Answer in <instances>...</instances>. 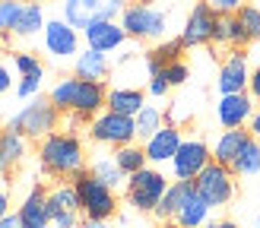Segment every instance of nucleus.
Returning <instances> with one entry per match:
<instances>
[{
    "label": "nucleus",
    "mask_w": 260,
    "mask_h": 228,
    "mask_svg": "<svg viewBox=\"0 0 260 228\" xmlns=\"http://www.w3.org/2000/svg\"><path fill=\"white\" fill-rule=\"evenodd\" d=\"M42 80H45V76H22L19 86H16V95H19V98H32V95H38Z\"/></svg>",
    "instance_id": "36"
},
{
    "label": "nucleus",
    "mask_w": 260,
    "mask_h": 228,
    "mask_svg": "<svg viewBox=\"0 0 260 228\" xmlns=\"http://www.w3.org/2000/svg\"><path fill=\"white\" fill-rule=\"evenodd\" d=\"M216 22L219 16L213 13V7L200 0V4H193L190 16L184 22V29H181V45L184 48H197V45H210L213 42V32H216Z\"/></svg>",
    "instance_id": "14"
},
{
    "label": "nucleus",
    "mask_w": 260,
    "mask_h": 228,
    "mask_svg": "<svg viewBox=\"0 0 260 228\" xmlns=\"http://www.w3.org/2000/svg\"><path fill=\"white\" fill-rule=\"evenodd\" d=\"M108 73H111L108 54H99V51H92V48L80 51V54H76V60H73V76H76V80H86V83H102Z\"/></svg>",
    "instance_id": "21"
},
{
    "label": "nucleus",
    "mask_w": 260,
    "mask_h": 228,
    "mask_svg": "<svg viewBox=\"0 0 260 228\" xmlns=\"http://www.w3.org/2000/svg\"><path fill=\"white\" fill-rule=\"evenodd\" d=\"M48 215L54 228H80V197H76V187L70 184H54L48 190Z\"/></svg>",
    "instance_id": "11"
},
{
    "label": "nucleus",
    "mask_w": 260,
    "mask_h": 228,
    "mask_svg": "<svg viewBox=\"0 0 260 228\" xmlns=\"http://www.w3.org/2000/svg\"><path fill=\"white\" fill-rule=\"evenodd\" d=\"M248 83H251L248 54H244L241 48H235L222 63H219L216 89H219V95H238V92H248Z\"/></svg>",
    "instance_id": "12"
},
{
    "label": "nucleus",
    "mask_w": 260,
    "mask_h": 228,
    "mask_svg": "<svg viewBox=\"0 0 260 228\" xmlns=\"http://www.w3.org/2000/svg\"><path fill=\"white\" fill-rule=\"evenodd\" d=\"M203 228H238V225L232 222V219H210V222H206Z\"/></svg>",
    "instance_id": "42"
},
{
    "label": "nucleus",
    "mask_w": 260,
    "mask_h": 228,
    "mask_svg": "<svg viewBox=\"0 0 260 228\" xmlns=\"http://www.w3.org/2000/svg\"><path fill=\"white\" fill-rule=\"evenodd\" d=\"M73 187H76V197H80V209L89 222H108L118 212V194L105 187L99 177H92L89 168L73 177Z\"/></svg>",
    "instance_id": "3"
},
{
    "label": "nucleus",
    "mask_w": 260,
    "mask_h": 228,
    "mask_svg": "<svg viewBox=\"0 0 260 228\" xmlns=\"http://www.w3.org/2000/svg\"><path fill=\"white\" fill-rule=\"evenodd\" d=\"M162 228H181V225H175V222H165V225H162Z\"/></svg>",
    "instance_id": "47"
},
{
    "label": "nucleus",
    "mask_w": 260,
    "mask_h": 228,
    "mask_svg": "<svg viewBox=\"0 0 260 228\" xmlns=\"http://www.w3.org/2000/svg\"><path fill=\"white\" fill-rule=\"evenodd\" d=\"M35 4H45V0H35Z\"/></svg>",
    "instance_id": "49"
},
{
    "label": "nucleus",
    "mask_w": 260,
    "mask_h": 228,
    "mask_svg": "<svg viewBox=\"0 0 260 228\" xmlns=\"http://www.w3.org/2000/svg\"><path fill=\"white\" fill-rule=\"evenodd\" d=\"M83 35H86V48L99 51V54H111L127 42V32L121 29V22H92Z\"/></svg>",
    "instance_id": "19"
},
{
    "label": "nucleus",
    "mask_w": 260,
    "mask_h": 228,
    "mask_svg": "<svg viewBox=\"0 0 260 228\" xmlns=\"http://www.w3.org/2000/svg\"><path fill=\"white\" fill-rule=\"evenodd\" d=\"M89 136H92V143H99V146L121 149V146H130L137 139V124H134V118H124V114L102 111L89 121Z\"/></svg>",
    "instance_id": "9"
},
{
    "label": "nucleus",
    "mask_w": 260,
    "mask_h": 228,
    "mask_svg": "<svg viewBox=\"0 0 260 228\" xmlns=\"http://www.w3.org/2000/svg\"><path fill=\"white\" fill-rule=\"evenodd\" d=\"M80 228H108V225H105V222H89V219H86Z\"/></svg>",
    "instance_id": "45"
},
{
    "label": "nucleus",
    "mask_w": 260,
    "mask_h": 228,
    "mask_svg": "<svg viewBox=\"0 0 260 228\" xmlns=\"http://www.w3.org/2000/svg\"><path fill=\"white\" fill-rule=\"evenodd\" d=\"M248 133H251L254 139H260V108L251 114V121H248Z\"/></svg>",
    "instance_id": "41"
},
{
    "label": "nucleus",
    "mask_w": 260,
    "mask_h": 228,
    "mask_svg": "<svg viewBox=\"0 0 260 228\" xmlns=\"http://www.w3.org/2000/svg\"><path fill=\"white\" fill-rule=\"evenodd\" d=\"M206 4L213 7L216 16H235V13L244 7V0H206Z\"/></svg>",
    "instance_id": "37"
},
{
    "label": "nucleus",
    "mask_w": 260,
    "mask_h": 228,
    "mask_svg": "<svg viewBox=\"0 0 260 228\" xmlns=\"http://www.w3.org/2000/svg\"><path fill=\"white\" fill-rule=\"evenodd\" d=\"M121 29L127 32V38L149 42V38H162L165 35L168 16L159 7H149V4H127V10L121 13Z\"/></svg>",
    "instance_id": "7"
},
{
    "label": "nucleus",
    "mask_w": 260,
    "mask_h": 228,
    "mask_svg": "<svg viewBox=\"0 0 260 228\" xmlns=\"http://www.w3.org/2000/svg\"><path fill=\"white\" fill-rule=\"evenodd\" d=\"M254 98L248 92H238V95H219V105H216V121L225 127V130H244V124L251 121L254 114Z\"/></svg>",
    "instance_id": "15"
},
{
    "label": "nucleus",
    "mask_w": 260,
    "mask_h": 228,
    "mask_svg": "<svg viewBox=\"0 0 260 228\" xmlns=\"http://www.w3.org/2000/svg\"><path fill=\"white\" fill-rule=\"evenodd\" d=\"M10 35H13V32H0V48H7V45H10Z\"/></svg>",
    "instance_id": "46"
},
{
    "label": "nucleus",
    "mask_w": 260,
    "mask_h": 228,
    "mask_svg": "<svg viewBox=\"0 0 260 228\" xmlns=\"http://www.w3.org/2000/svg\"><path fill=\"white\" fill-rule=\"evenodd\" d=\"M143 108H146V98H143V92L137 86H114V89H108L105 111L124 114V118H137Z\"/></svg>",
    "instance_id": "20"
},
{
    "label": "nucleus",
    "mask_w": 260,
    "mask_h": 228,
    "mask_svg": "<svg viewBox=\"0 0 260 228\" xmlns=\"http://www.w3.org/2000/svg\"><path fill=\"white\" fill-rule=\"evenodd\" d=\"M13 67H16L19 80L22 76H45V63L35 54H29V51H16V54H13Z\"/></svg>",
    "instance_id": "33"
},
{
    "label": "nucleus",
    "mask_w": 260,
    "mask_h": 228,
    "mask_svg": "<svg viewBox=\"0 0 260 228\" xmlns=\"http://www.w3.org/2000/svg\"><path fill=\"white\" fill-rule=\"evenodd\" d=\"M38 162H42L45 174L51 177H60V181H73L76 174L86 171V149H83V139L70 133V130H57L45 136L38 143Z\"/></svg>",
    "instance_id": "2"
},
{
    "label": "nucleus",
    "mask_w": 260,
    "mask_h": 228,
    "mask_svg": "<svg viewBox=\"0 0 260 228\" xmlns=\"http://www.w3.org/2000/svg\"><path fill=\"white\" fill-rule=\"evenodd\" d=\"M162 76L168 80V86H184L190 80V67L184 60H175V63H168V67L162 70Z\"/></svg>",
    "instance_id": "35"
},
{
    "label": "nucleus",
    "mask_w": 260,
    "mask_h": 228,
    "mask_svg": "<svg viewBox=\"0 0 260 228\" xmlns=\"http://www.w3.org/2000/svg\"><path fill=\"white\" fill-rule=\"evenodd\" d=\"M48 101L60 114H76L83 121H92L95 114L105 111L108 89L102 83H86V80H76V76H63L48 92Z\"/></svg>",
    "instance_id": "1"
},
{
    "label": "nucleus",
    "mask_w": 260,
    "mask_h": 228,
    "mask_svg": "<svg viewBox=\"0 0 260 228\" xmlns=\"http://www.w3.org/2000/svg\"><path fill=\"white\" fill-rule=\"evenodd\" d=\"M213 42H216V45L244 48V45H251V35H248V29L241 25V19H238V16H219L216 32H213Z\"/></svg>",
    "instance_id": "23"
},
{
    "label": "nucleus",
    "mask_w": 260,
    "mask_h": 228,
    "mask_svg": "<svg viewBox=\"0 0 260 228\" xmlns=\"http://www.w3.org/2000/svg\"><path fill=\"white\" fill-rule=\"evenodd\" d=\"M92 177H99L105 187H111V190H118L121 184H127V174L118 168V162H114V156H99L95 162H92Z\"/></svg>",
    "instance_id": "27"
},
{
    "label": "nucleus",
    "mask_w": 260,
    "mask_h": 228,
    "mask_svg": "<svg viewBox=\"0 0 260 228\" xmlns=\"http://www.w3.org/2000/svg\"><path fill=\"white\" fill-rule=\"evenodd\" d=\"M42 42H45V51L54 60H70V57L76 60V54H80V32L63 19H48Z\"/></svg>",
    "instance_id": "13"
},
{
    "label": "nucleus",
    "mask_w": 260,
    "mask_h": 228,
    "mask_svg": "<svg viewBox=\"0 0 260 228\" xmlns=\"http://www.w3.org/2000/svg\"><path fill=\"white\" fill-rule=\"evenodd\" d=\"M134 124H137V139H143V143H146L155 130H162V127H165V114L155 108V105H146V108H143L137 118H134Z\"/></svg>",
    "instance_id": "30"
},
{
    "label": "nucleus",
    "mask_w": 260,
    "mask_h": 228,
    "mask_svg": "<svg viewBox=\"0 0 260 228\" xmlns=\"http://www.w3.org/2000/svg\"><path fill=\"white\" fill-rule=\"evenodd\" d=\"M181 143H184V133H181V127L165 124L162 130H155V133L146 139V143H143L146 162H149V165H165V162H172V159L178 156Z\"/></svg>",
    "instance_id": "16"
},
{
    "label": "nucleus",
    "mask_w": 260,
    "mask_h": 228,
    "mask_svg": "<svg viewBox=\"0 0 260 228\" xmlns=\"http://www.w3.org/2000/svg\"><path fill=\"white\" fill-rule=\"evenodd\" d=\"M251 139L248 130H222L216 136V143H213V162L219 165H232L238 159V152L244 149V143Z\"/></svg>",
    "instance_id": "22"
},
{
    "label": "nucleus",
    "mask_w": 260,
    "mask_h": 228,
    "mask_svg": "<svg viewBox=\"0 0 260 228\" xmlns=\"http://www.w3.org/2000/svg\"><path fill=\"white\" fill-rule=\"evenodd\" d=\"M193 187H197V194L206 200V206L219 209V206H229L232 197H235V174H232L229 165L210 162L200 171V177L193 181Z\"/></svg>",
    "instance_id": "8"
},
{
    "label": "nucleus",
    "mask_w": 260,
    "mask_h": 228,
    "mask_svg": "<svg viewBox=\"0 0 260 228\" xmlns=\"http://www.w3.org/2000/svg\"><path fill=\"white\" fill-rule=\"evenodd\" d=\"M19 222L22 228H48L51 225V215H48V190L42 184H35L29 194H25V200L19 203Z\"/></svg>",
    "instance_id": "18"
},
{
    "label": "nucleus",
    "mask_w": 260,
    "mask_h": 228,
    "mask_svg": "<svg viewBox=\"0 0 260 228\" xmlns=\"http://www.w3.org/2000/svg\"><path fill=\"white\" fill-rule=\"evenodd\" d=\"M45 25H48V19H45V10H42V4H25V10H22V16H19V22H16V29H13V35H19V38H32V35H38V32H45Z\"/></svg>",
    "instance_id": "26"
},
{
    "label": "nucleus",
    "mask_w": 260,
    "mask_h": 228,
    "mask_svg": "<svg viewBox=\"0 0 260 228\" xmlns=\"http://www.w3.org/2000/svg\"><path fill=\"white\" fill-rule=\"evenodd\" d=\"M168 89H172V86H168V80H165L162 73H159V76H152V80H149V95H155V98L168 95Z\"/></svg>",
    "instance_id": "38"
},
{
    "label": "nucleus",
    "mask_w": 260,
    "mask_h": 228,
    "mask_svg": "<svg viewBox=\"0 0 260 228\" xmlns=\"http://www.w3.org/2000/svg\"><path fill=\"white\" fill-rule=\"evenodd\" d=\"M187 184H190V181H172V184H168L162 203L155 206V215H159L162 222H172V219H175V212H178V206H181V197H184Z\"/></svg>",
    "instance_id": "29"
},
{
    "label": "nucleus",
    "mask_w": 260,
    "mask_h": 228,
    "mask_svg": "<svg viewBox=\"0 0 260 228\" xmlns=\"http://www.w3.org/2000/svg\"><path fill=\"white\" fill-rule=\"evenodd\" d=\"M7 215H10V194L0 190V219H7Z\"/></svg>",
    "instance_id": "44"
},
{
    "label": "nucleus",
    "mask_w": 260,
    "mask_h": 228,
    "mask_svg": "<svg viewBox=\"0 0 260 228\" xmlns=\"http://www.w3.org/2000/svg\"><path fill=\"white\" fill-rule=\"evenodd\" d=\"M232 168V174H238V177H254V174H260V139H248L244 143V149L238 152V159L229 165Z\"/></svg>",
    "instance_id": "25"
},
{
    "label": "nucleus",
    "mask_w": 260,
    "mask_h": 228,
    "mask_svg": "<svg viewBox=\"0 0 260 228\" xmlns=\"http://www.w3.org/2000/svg\"><path fill=\"white\" fill-rule=\"evenodd\" d=\"M57 121H60V111L51 105L48 98H32L19 114H13L7 130L19 133L22 139H38L42 143L45 136L57 133Z\"/></svg>",
    "instance_id": "4"
},
{
    "label": "nucleus",
    "mask_w": 260,
    "mask_h": 228,
    "mask_svg": "<svg viewBox=\"0 0 260 228\" xmlns=\"http://www.w3.org/2000/svg\"><path fill=\"white\" fill-rule=\"evenodd\" d=\"M25 156V139L13 130H0V174H10Z\"/></svg>",
    "instance_id": "24"
},
{
    "label": "nucleus",
    "mask_w": 260,
    "mask_h": 228,
    "mask_svg": "<svg viewBox=\"0 0 260 228\" xmlns=\"http://www.w3.org/2000/svg\"><path fill=\"white\" fill-rule=\"evenodd\" d=\"M165 190H168V177L159 168H152V165H146L143 171L127 177V203L137 212H155Z\"/></svg>",
    "instance_id": "6"
},
{
    "label": "nucleus",
    "mask_w": 260,
    "mask_h": 228,
    "mask_svg": "<svg viewBox=\"0 0 260 228\" xmlns=\"http://www.w3.org/2000/svg\"><path fill=\"white\" fill-rule=\"evenodd\" d=\"M25 10V0H0V32H13Z\"/></svg>",
    "instance_id": "32"
},
{
    "label": "nucleus",
    "mask_w": 260,
    "mask_h": 228,
    "mask_svg": "<svg viewBox=\"0 0 260 228\" xmlns=\"http://www.w3.org/2000/svg\"><path fill=\"white\" fill-rule=\"evenodd\" d=\"M181 54H184V45H181V38H175V42H162V45H155V48L149 51V57L159 63V67H168V63L181 60Z\"/></svg>",
    "instance_id": "31"
},
{
    "label": "nucleus",
    "mask_w": 260,
    "mask_h": 228,
    "mask_svg": "<svg viewBox=\"0 0 260 228\" xmlns=\"http://www.w3.org/2000/svg\"><path fill=\"white\" fill-rule=\"evenodd\" d=\"M254 228H260V215H257V222H254Z\"/></svg>",
    "instance_id": "48"
},
{
    "label": "nucleus",
    "mask_w": 260,
    "mask_h": 228,
    "mask_svg": "<svg viewBox=\"0 0 260 228\" xmlns=\"http://www.w3.org/2000/svg\"><path fill=\"white\" fill-rule=\"evenodd\" d=\"M4 92H10V67L0 60V95H4Z\"/></svg>",
    "instance_id": "40"
},
{
    "label": "nucleus",
    "mask_w": 260,
    "mask_h": 228,
    "mask_svg": "<svg viewBox=\"0 0 260 228\" xmlns=\"http://www.w3.org/2000/svg\"><path fill=\"white\" fill-rule=\"evenodd\" d=\"M210 206H206V200L197 194V187H193V181L187 184V190H184V197H181V206H178V212H175V225H181V228H203L206 222H210Z\"/></svg>",
    "instance_id": "17"
},
{
    "label": "nucleus",
    "mask_w": 260,
    "mask_h": 228,
    "mask_svg": "<svg viewBox=\"0 0 260 228\" xmlns=\"http://www.w3.org/2000/svg\"><path fill=\"white\" fill-rule=\"evenodd\" d=\"M127 10V0H63V22L73 29H89L92 22H114Z\"/></svg>",
    "instance_id": "5"
},
{
    "label": "nucleus",
    "mask_w": 260,
    "mask_h": 228,
    "mask_svg": "<svg viewBox=\"0 0 260 228\" xmlns=\"http://www.w3.org/2000/svg\"><path fill=\"white\" fill-rule=\"evenodd\" d=\"M0 228H22V222H19V215H16V212H10L7 219H0Z\"/></svg>",
    "instance_id": "43"
},
{
    "label": "nucleus",
    "mask_w": 260,
    "mask_h": 228,
    "mask_svg": "<svg viewBox=\"0 0 260 228\" xmlns=\"http://www.w3.org/2000/svg\"><path fill=\"white\" fill-rule=\"evenodd\" d=\"M248 95L254 98V101H260V63L251 70V83H248Z\"/></svg>",
    "instance_id": "39"
},
{
    "label": "nucleus",
    "mask_w": 260,
    "mask_h": 228,
    "mask_svg": "<svg viewBox=\"0 0 260 228\" xmlns=\"http://www.w3.org/2000/svg\"><path fill=\"white\" fill-rule=\"evenodd\" d=\"M235 16L241 19L244 29H248L251 42H254V38H260V7H257V4H244V7L235 13Z\"/></svg>",
    "instance_id": "34"
},
{
    "label": "nucleus",
    "mask_w": 260,
    "mask_h": 228,
    "mask_svg": "<svg viewBox=\"0 0 260 228\" xmlns=\"http://www.w3.org/2000/svg\"><path fill=\"white\" fill-rule=\"evenodd\" d=\"M213 162V146H206V139L200 136H184L178 156L172 159L175 181H197L200 171Z\"/></svg>",
    "instance_id": "10"
},
{
    "label": "nucleus",
    "mask_w": 260,
    "mask_h": 228,
    "mask_svg": "<svg viewBox=\"0 0 260 228\" xmlns=\"http://www.w3.org/2000/svg\"><path fill=\"white\" fill-rule=\"evenodd\" d=\"M114 156V162H118V168L130 177V174H137V171H143L146 168V152H143V146H137V143H130V146H121V149H114L111 152Z\"/></svg>",
    "instance_id": "28"
}]
</instances>
